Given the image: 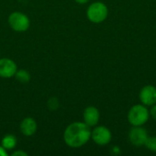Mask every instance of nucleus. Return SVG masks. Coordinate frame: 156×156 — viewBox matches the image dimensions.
Masks as SVG:
<instances>
[{"label":"nucleus","mask_w":156,"mask_h":156,"mask_svg":"<svg viewBox=\"0 0 156 156\" xmlns=\"http://www.w3.org/2000/svg\"><path fill=\"white\" fill-rule=\"evenodd\" d=\"M91 139V130L84 122L70 123L64 131L63 140L71 148H80Z\"/></svg>","instance_id":"nucleus-1"},{"label":"nucleus","mask_w":156,"mask_h":156,"mask_svg":"<svg viewBox=\"0 0 156 156\" xmlns=\"http://www.w3.org/2000/svg\"><path fill=\"white\" fill-rule=\"evenodd\" d=\"M150 117V112L144 104L133 105L127 115L129 122L133 126H143L144 125Z\"/></svg>","instance_id":"nucleus-2"},{"label":"nucleus","mask_w":156,"mask_h":156,"mask_svg":"<svg viewBox=\"0 0 156 156\" xmlns=\"http://www.w3.org/2000/svg\"><path fill=\"white\" fill-rule=\"evenodd\" d=\"M108 6L102 2H94L90 4L87 9L88 19L95 24L103 22L108 16Z\"/></svg>","instance_id":"nucleus-3"},{"label":"nucleus","mask_w":156,"mask_h":156,"mask_svg":"<svg viewBox=\"0 0 156 156\" xmlns=\"http://www.w3.org/2000/svg\"><path fill=\"white\" fill-rule=\"evenodd\" d=\"M7 21L10 27L16 32H25L30 26L29 17L26 14L19 11L12 12L9 15Z\"/></svg>","instance_id":"nucleus-4"},{"label":"nucleus","mask_w":156,"mask_h":156,"mask_svg":"<svg viewBox=\"0 0 156 156\" xmlns=\"http://www.w3.org/2000/svg\"><path fill=\"white\" fill-rule=\"evenodd\" d=\"M112 138V133L106 126H96L91 131V139L98 145L104 146L109 144Z\"/></svg>","instance_id":"nucleus-5"},{"label":"nucleus","mask_w":156,"mask_h":156,"mask_svg":"<svg viewBox=\"0 0 156 156\" xmlns=\"http://www.w3.org/2000/svg\"><path fill=\"white\" fill-rule=\"evenodd\" d=\"M148 138L147 131L142 126H133L129 133V140L134 146L144 145Z\"/></svg>","instance_id":"nucleus-6"},{"label":"nucleus","mask_w":156,"mask_h":156,"mask_svg":"<svg viewBox=\"0 0 156 156\" xmlns=\"http://www.w3.org/2000/svg\"><path fill=\"white\" fill-rule=\"evenodd\" d=\"M17 70V66L16 62L8 58H0V78L10 79L15 77Z\"/></svg>","instance_id":"nucleus-7"},{"label":"nucleus","mask_w":156,"mask_h":156,"mask_svg":"<svg viewBox=\"0 0 156 156\" xmlns=\"http://www.w3.org/2000/svg\"><path fill=\"white\" fill-rule=\"evenodd\" d=\"M139 99L142 104L145 106H153L156 103V88L153 85L144 86L140 93Z\"/></svg>","instance_id":"nucleus-8"},{"label":"nucleus","mask_w":156,"mask_h":156,"mask_svg":"<svg viewBox=\"0 0 156 156\" xmlns=\"http://www.w3.org/2000/svg\"><path fill=\"white\" fill-rule=\"evenodd\" d=\"M100 116L99 110L94 106H88L83 111V121L90 127H94L98 124Z\"/></svg>","instance_id":"nucleus-9"},{"label":"nucleus","mask_w":156,"mask_h":156,"mask_svg":"<svg viewBox=\"0 0 156 156\" xmlns=\"http://www.w3.org/2000/svg\"><path fill=\"white\" fill-rule=\"evenodd\" d=\"M37 130V123L36 120L32 117L25 118L20 123V132L24 136L30 137L33 136Z\"/></svg>","instance_id":"nucleus-10"},{"label":"nucleus","mask_w":156,"mask_h":156,"mask_svg":"<svg viewBox=\"0 0 156 156\" xmlns=\"http://www.w3.org/2000/svg\"><path fill=\"white\" fill-rule=\"evenodd\" d=\"M17 144V139L15 135L13 134H6L2 138L1 141V145L7 151L14 150Z\"/></svg>","instance_id":"nucleus-11"},{"label":"nucleus","mask_w":156,"mask_h":156,"mask_svg":"<svg viewBox=\"0 0 156 156\" xmlns=\"http://www.w3.org/2000/svg\"><path fill=\"white\" fill-rule=\"evenodd\" d=\"M15 78L20 83L26 84L30 80V73L26 69H17L15 74Z\"/></svg>","instance_id":"nucleus-12"},{"label":"nucleus","mask_w":156,"mask_h":156,"mask_svg":"<svg viewBox=\"0 0 156 156\" xmlns=\"http://www.w3.org/2000/svg\"><path fill=\"white\" fill-rule=\"evenodd\" d=\"M144 145L149 151L156 153V136H148Z\"/></svg>","instance_id":"nucleus-13"},{"label":"nucleus","mask_w":156,"mask_h":156,"mask_svg":"<svg viewBox=\"0 0 156 156\" xmlns=\"http://www.w3.org/2000/svg\"><path fill=\"white\" fill-rule=\"evenodd\" d=\"M48 106L49 110L54 111V110H57L59 107V102H58V101L55 97H53V98L49 99V101L48 102Z\"/></svg>","instance_id":"nucleus-14"},{"label":"nucleus","mask_w":156,"mask_h":156,"mask_svg":"<svg viewBox=\"0 0 156 156\" xmlns=\"http://www.w3.org/2000/svg\"><path fill=\"white\" fill-rule=\"evenodd\" d=\"M12 156H27V154L22 150H17V151H15L12 153Z\"/></svg>","instance_id":"nucleus-15"},{"label":"nucleus","mask_w":156,"mask_h":156,"mask_svg":"<svg viewBox=\"0 0 156 156\" xmlns=\"http://www.w3.org/2000/svg\"><path fill=\"white\" fill-rule=\"evenodd\" d=\"M152 108H151V110H150V115L152 116V118L156 121V103L154 105H153V106H151Z\"/></svg>","instance_id":"nucleus-16"},{"label":"nucleus","mask_w":156,"mask_h":156,"mask_svg":"<svg viewBox=\"0 0 156 156\" xmlns=\"http://www.w3.org/2000/svg\"><path fill=\"white\" fill-rule=\"evenodd\" d=\"M8 155V152L7 150H5L2 145L0 146V156H7Z\"/></svg>","instance_id":"nucleus-17"},{"label":"nucleus","mask_w":156,"mask_h":156,"mask_svg":"<svg viewBox=\"0 0 156 156\" xmlns=\"http://www.w3.org/2000/svg\"><path fill=\"white\" fill-rule=\"evenodd\" d=\"M89 1L90 0H75V2L78 3V4H80V5H84V4L88 3Z\"/></svg>","instance_id":"nucleus-18"}]
</instances>
